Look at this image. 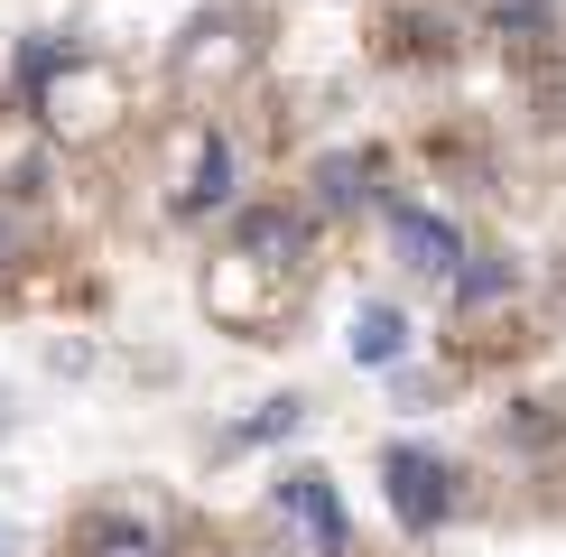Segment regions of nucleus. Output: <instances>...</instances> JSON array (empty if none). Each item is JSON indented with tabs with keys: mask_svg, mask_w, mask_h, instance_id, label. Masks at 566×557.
<instances>
[{
	"mask_svg": "<svg viewBox=\"0 0 566 557\" xmlns=\"http://www.w3.org/2000/svg\"><path fill=\"white\" fill-rule=\"evenodd\" d=\"M381 474H390V511H399V529H437L446 511H455V474H446L428 446H390V455H381Z\"/></svg>",
	"mask_w": 566,
	"mask_h": 557,
	"instance_id": "nucleus-1",
	"label": "nucleus"
},
{
	"mask_svg": "<svg viewBox=\"0 0 566 557\" xmlns=\"http://www.w3.org/2000/svg\"><path fill=\"white\" fill-rule=\"evenodd\" d=\"M390 242H399V261L428 270V278H464V261H474L464 232L446 223V214H428V204H399V214H390Z\"/></svg>",
	"mask_w": 566,
	"mask_h": 557,
	"instance_id": "nucleus-2",
	"label": "nucleus"
},
{
	"mask_svg": "<svg viewBox=\"0 0 566 557\" xmlns=\"http://www.w3.org/2000/svg\"><path fill=\"white\" fill-rule=\"evenodd\" d=\"M279 511H297V529L316 539L325 557H344V502H335V483L316 474V464H297L289 483H279Z\"/></svg>",
	"mask_w": 566,
	"mask_h": 557,
	"instance_id": "nucleus-3",
	"label": "nucleus"
},
{
	"mask_svg": "<svg viewBox=\"0 0 566 557\" xmlns=\"http://www.w3.org/2000/svg\"><path fill=\"white\" fill-rule=\"evenodd\" d=\"M306 251V214H289V204H261V214L232 223V261H261V270H289Z\"/></svg>",
	"mask_w": 566,
	"mask_h": 557,
	"instance_id": "nucleus-4",
	"label": "nucleus"
},
{
	"mask_svg": "<svg viewBox=\"0 0 566 557\" xmlns=\"http://www.w3.org/2000/svg\"><path fill=\"white\" fill-rule=\"evenodd\" d=\"M409 354V316L399 307H363L353 316V362H399Z\"/></svg>",
	"mask_w": 566,
	"mask_h": 557,
	"instance_id": "nucleus-5",
	"label": "nucleus"
},
{
	"mask_svg": "<svg viewBox=\"0 0 566 557\" xmlns=\"http://www.w3.org/2000/svg\"><path fill=\"white\" fill-rule=\"evenodd\" d=\"M232 196V149H223V139H205V158H196V196H186V204H223Z\"/></svg>",
	"mask_w": 566,
	"mask_h": 557,
	"instance_id": "nucleus-6",
	"label": "nucleus"
},
{
	"mask_svg": "<svg viewBox=\"0 0 566 557\" xmlns=\"http://www.w3.org/2000/svg\"><path fill=\"white\" fill-rule=\"evenodd\" d=\"M502 288H511V261H464V278H455L464 307H483V297H502Z\"/></svg>",
	"mask_w": 566,
	"mask_h": 557,
	"instance_id": "nucleus-7",
	"label": "nucleus"
},
{
	"mask_svg": "<svg viewBox=\"0 0 566 557\" xmlns=\"http://www.w3.org/2000/svg\"><path fill=\"white\" fill-rule=\"evenodd\" d=\"M316 186H325V204H353V196H363V158H325Z\"/></svg>",
	"mask_w": 566,
	"mask_h": 557,
	"instance_id": "nucleus-8",
	"label": "nucleus"
},
{
	"mask_svg": "<svg viewBox=\"0 0 566 557\" xmlns=\"http://www.w3.org/2000/svg\"><path fill=\"white\" fill-rule=\"evenodd\" d=\"M297 418H306L297 400H270V409H261V418H251V428H242V437H297Z\"/></svg>",
	"mask_w": 566,
	"mask_h": 557,
	"instance_id": "nucleus-9",
	"label": "nucleus"
},
{
	"mask_svg": "<svg viewBox=\"0 0 566 557\" xmlns=\"http://www.w3.org/2000/svg\"><path fill=\"white\" fill-rule=\"evenodd\" d=\"M103 557H158L149 529H103Z\"/></svg>",
	"mask_w": 566,
	"mask_h": 557,
	"instance_id": "nucleus-10",
	"label": "nucleus"
},
{
	"mask_svg": "<svg viewBox=\"0 0 566 557\" xmlns=\"http://www.w3.org/2000/svg\"><path fill=\"white\" fill-rule=\"evenodd\" d=\"M0 557H10V529H0Z\"/></svg>",
	"mask_w": 566,
	"mask_h": 557,
	"instance_id": "nucleus-11",
	"label": "nucleus"
}]
</instances>
